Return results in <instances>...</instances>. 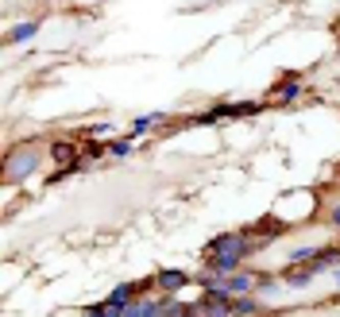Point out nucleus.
<instances>
[{
  "mask_svg": "<svg viewBox=\"0 0 340 317\" xmlns=\"http://www.w3.org/2000/svg\"><path fill=\"white\" fill-rule=\"evenodd\" d=\"M35 167H39V151H16L8 158V182H19V178L31 174Z\"/></svg>",
  "mask_w": 340,
  "mask_h": 317,
  "instance_id": "f257e3e1",
  "label": "nucleus"
},
{
  "mask_svg": "<svg viewBox=\"0 0 340 317\" xmlns=\"http://www.w3.org/2000/svg\"><path fill=\"white\" fill-rule=\"evenodd\" d=\"M247 286H252V279H247V275H244V279H232V282H228V290H240V294H247Z\"/></svg>",
  "mask_w": 340,
  "mask_h": 317,
  "instance_id": "7ed1b4c3",
  "label": "nucleus"
},
{
  "mask_svg": "<svg viewBox=\"0 0 340 317\" xmlns=\"http://www.w3.org/2000/svg\"><path fill=\"white\" fill-rule=\"evenodd\" d=\"M35 31H39L35 24H19V31H12L8 39H12V43H19V39H31V35H35Z\"/></svg>",
  "mask_w": 340,
  "mask_h": 317,
  "instance_id": "f03ea898",
  "label": "nucleus"
},
{
  "mask_svg": "<svg viewBox=\"0 0 340 317\" xmlns=\"http://www.w3.org/2000/svg\"><path fill=\"white\" fill-rule=\"evenodd\" d=\"M332 220H336V224H340V209H332Z\"/></svg>",
  "mask_w": 340,
  "mask_h": 317,
  "instance_id": "20e7f679",
  "label": "nucleus"
}]
</instances>
